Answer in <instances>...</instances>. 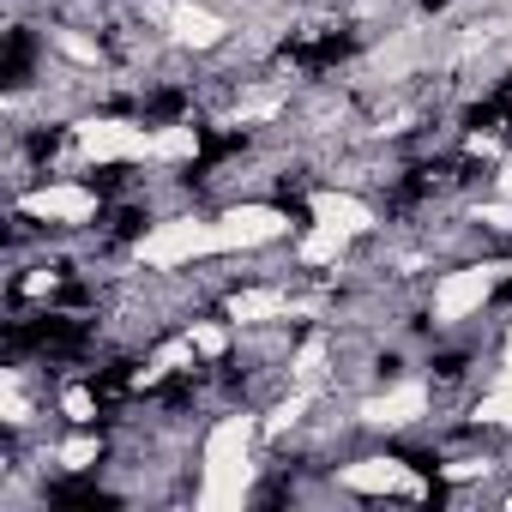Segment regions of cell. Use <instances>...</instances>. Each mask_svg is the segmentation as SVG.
Segmentation results:
<instances>
[{
    "mask_svg": "<svg viewBox=\"0 0 512 512\" xmlns=\"http://www.w3.org/2000/svg\"><path fill=\"white\" fill-rule=\"evenodd\" d=\"M253 434H260V422L253 416H223L199 458H205V482H199V506H241L247 488H253Z\"/></svg>",
    "mask_w": 512,
    "mask_h": 512,
    "instance_id": "cell-1",
    "label": "cell"
},
{
    "mask_svg": "<svg viewBox=\"0 0 512 512\" xmlns=\"http://www.w3.org/2000/svg\"><path fill=\"white\" fill-rule=\"evenodd\" d=\"M133 253H139V266H151V272H175V266L211 260V253H223V241H217V217H169V223L145 229Z\"/></svg>",
    "mask_w": 512,
    "mask_h": 512,
    "instance_id": "cell-2",
    "label": "cell"
},
{
    "mask_svg": "<svg viewBox=\"0 0 512 512\" xmlns=\"http://www.w3.org/2000/svg\"><path fill=\"white\" fill-rule=\"evenodd\" d=\"M506 272H512V266H458V272H446V278L434 284V320H440V326H464L470 314L488 308V296H494V284H500Z\"/></svg>",
    "mask_w": 512,
    "mask_h": 512,
    "instance_id": "cell-3",
    "label": "cell"
},
{
    "mask_svg": "<svg viewBox=\"0 0 512 512\" xmlns=\"http://www.w3.org/2000/svg\"><path fill=\"white\" fill-rule=\"evenodd\" d=\"M79 151L91 163H151V127L103 115V121H85L79 127Z\"/></svg>",
    "mask_w": 512,
    "mask_h": 512,
    "instance_id": "cell-4",
    "label": "cell"
},
{
    "mask_svg": "<svg viewBox=\"0 0 512 512\" xmlns=\"http://www.w3.org/2000/svg\"><path fill=\"white\" fill-rule=\"evenodd\" d=\"M284 235H290V217H284L278 205H229V211L217 217L223 253H253V247H272V241H284Z\"/></svg>",
    "mask_w": 512,
    "mask_h": 512,
    "instance_id": "cell-5",
    "label": "cell"
},
{
    "mask_svg": "<svg viewBox=\"0 0 512 512\" xmlns=\"http://www.w3.org/2000/svg\"><path fill=\"white\" fill-rule=\"evenodd\" d=\"M151 13L163 19L169 43H175V49H193V55H205V49H217V43L229 37V25L205 7V0H163V7H151Z\"/></svg>",
    "mask_w": 512,
    "mask_h": 512,
    "instance_id": "cell-6",
    "label": "cell"
},
{
    "mask_svg": "<svg viewBox=\"0 0 512 512\" xmlns=\"http://www.w3.org/2000/svg\"><path fill=\"white\" fill-rule=\"evenodd\" d=\"M338 488H350V494H410V500L428 494V482L404 458H356V464H338Z\"/></svg>",
    "mask_w": 512,
    "mask_h": 512,
    "instance_id": "cell-7",
    "label": "cell"
},
{
    "mask_svg": "<svg viewBox=\"0 0 512 512\" xmlns=\"http://www.w3.org/2000/svg\"><path fill=\"white\" fill-rule=\"evenodd\" d=\"M19 211H25V217H43V223H67V229H79V223L97 217V193L79 187V181H49V187L25 193Z\"/></svg>",
    "mask_w": 512,
    "mask_h": 512,
    "instance_id": "cell-8",
    "label": "cell"
},
{
    "mask_svg": "<svg viewBox=\"0 0 512 512\" xmlns=\"http://www.w3.org/2000/svg\"><path fill=\"white\" fill-rule=\"evenodd\" d=\"M422 416H428V386L422 380H404V386H392V392H380V398L362 404L368 428H416Z\"/></svg>",
    "mask_w": 512,
    "mask_h": 512,
    "instance_id": "cell-9",
    "label": "cell"
},
{
    "mask_svg": "<svg viewBox=\"0 0 512 512\" xmlns=\"http://www.w3.org/2000/svg\"><path fill=\"white\" fill-rule=\"evenodd\" d=\"M223 314H229V326H272V320L290 314V296L272 290V284H253V290H235L223 302Z\"/></svg>",
    "mask_w": 512,
    "mask_h": 512,
    "instance_id": "cell-10",
    "label": "cell"
},
{
    "mask_svg": "<svg viewBox=\"0 0 512 512\" xmlns=\"http://www.w3.org/2000/svg\"><path fill=\"white\" fill-rule=\"evenodd\" d=\"M308 211H314V223H332V229H344L350 241H356V235H368V229L380 223V217H374V205H362L356 193H332V187H326V193H314V205H308Z\"/></svg>",
    "mask_w": 512,
    "mask_h": 512,
    "instance_id": "cell-11",
    "label": "cell"
},
{
    "mask_svg": "<svg viewBox=\"0 0 512 512\" xmlns=\"http://www.w3.org/2000/svg\"><path fill=\"white\" fill-rule=\"evenodd\" d=\"M344 253H350V235L332 229V223H314V229L296 241V260H302V266H338Z\"/></svg>",
    "mask_w": 512,
    "mask_h": 512,
    "instance_id": "cell-12",
    "label": "cell"
},
{
    "mask_svg": "<svg viewBox=\"0 0 512 512\" xmlns=\"http://www.w3.org/2000/svg\"><path fill=\"white\" fill-rule=\"evenodd\" d=\"M187 157H199L193 127H151V163H187Z\"/></svg>",
    "mask_w": 512,
    "mask_h": 512,
    "instance_id": "cell-13",
    "label": "cell"
},
{
    "mask_svg": "<svg viewBox=\"0 0 512 512\" xmlns=\"http://www.w3.org/2000/svg\"><path fill=\"white\" fill-rule=\"evenodd\" d=\"M326 362H332V350H326V338L314 332L296 356H290V386H314L320 392V380H326Z\"/></svg>",
    "mask_w": 512,
    "mask_h": 512,
    "instance_id": "cell-14",
    "label": "cell"
},
{
    "mask_svg": "<svg viewBox=\"0 0 512 512\" xmlns=\"http://www.w3.org/2000/svg\"><path fill=\"white\" fill-rule=\"evenodd\" d=\"M470 416H476L482 428H512V374H500V386H494V392H482Z\"/></svg>",
    "mask_w": 512,
    "mask_h": 512,
    "instance_id": "cell-15",
    "label": "cell"
},
{
    "mask_svg": "<svg viewBox=\"0 0 512 512\" xmlns=\"http://www.w3.org/2000/svg\"><path fill=\"white\" fill-rule=\"evenodd\" d=\"M187 338H193V350H199L205 362H217V356L229 350V326H217V320H193Z\"/></svg>",
    "mask_w": 512,
    "mask_h": 512,
    "instance_id": "cell-16",
    "label": "cell"
},
{
    "mask_svg": "<svg viewBox=\"0 0 512 512\" xmlns=\"http://www.w3.org/2000/svg\"><path fill=\"white\" fill-rule=\"evenodd\" d=\"M55 49L67 55V61H79V67H97L103 55H97V43L91 37H79V31H55Z\"/></svg>",
    "mask_w": 512,
    "mask_h": 512,
    "instance_id": "cell-17",
    "label": "cell"
},
{
    "mask_svg": "<svg viewBox=\"0 0 512 512\" xmlns=\"http://www.w3.org/2000/svg\"><path fill=\"white\" fill-rule=\"evenodd\" d=\"M61 416L85 428V422H97V398H91L85 386H67V392H61Z\"/></svg>",
    "mask_w": 512,
    "mask_h": 512,
    "instance_id": "cell-18",
    "label": "cell"
},
{
    "mask_svg": "<svg viewBox=\"0 0 512 512\" xmlns=\"http://www.w3.org/2000/svg\"><path fill=\"white\" fill-rule=\"evenodd\" d=\"M55 458H61V464H67V470H91V464H97V458H103V446H97V440H91V434H79V440H67V446H61V452H55Z\"/></svg>",
    "mask_w": 512,
    "mask_h": 512,
    "instance_id": "cell-19",
    "label": "cell"
},
{
    "mask_svg": "<svg viewBox=\"0 0 512 512\" xmlns=\"http://www.w3.org/2000/svg\"><path fill=\"white\" fill-rule=\"evenodd\" d=\"M476 223L506 235V229H512V199H488V205H476Z\"/></svg>",
    "mask_w": 512,
    "mask_h": 512,
    "instance_id": "cell-20",
    "label": "cell"
},
{
    "mask_svg": "<svg viewBox=\"0 0 512 512\" xmlns=\"http://www.w3.org/2000/svg\"><path fill=\"white\" fill-rule=\"evenodd\" d=\"M488 470H494V458H458V464H446L452 482H464V476H488Z\"/></svg>",
    "mask_w": 512,
    "mask_h": 512,
    "instance_id": "cell-21",
    "label": "cell"
},
{
    "mask_svg": "<svg viewBox=\"0 0 512 512\" xmlns=\"http://www.w3.org/2000/svg\"><path fill=\"white\" fill-rule=\"evenodd\" d=\"M19 290H25V296H49V290H55V272L43 266V272H31V278H25Z\"/></svg>",
    "mask_w": 512,
    "mask_h": 512,
    "instance_id": "cell-22",
    "label": "cell"
},
{
    "mask_svg": "<svg viewBox=\"0 0 512 512\" xmlns=\"http://www.w3.org/2000/svg\"><path fill=\"white\" fill-rule=\"evenodd\" d=\"M500 199H512V163H500Z\"/></svg>",
    "mask_w": 512,
    "mask_h": 512,
    "instance_id": "cell-23",
    "label": "cell"
},
{
    "mask_svg": "<svg viewBox=\"0 0 512 512\" xmlns=\"http://www.w3.org/2000/svg\"><path fill=\"white\" fill-rule=\"evenodd\" d=\"M500 374H512V332H506V350H500Z\"/></svg>",
    "mask_w": 512,
    "mask_h": 512,
    "instance_id": "cell-24",
    "label": "cell"
}]
</instances>
